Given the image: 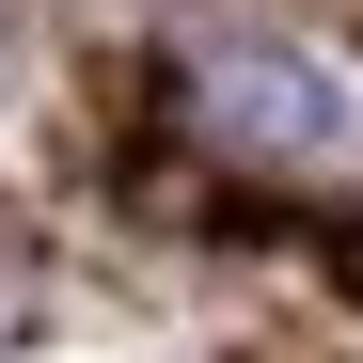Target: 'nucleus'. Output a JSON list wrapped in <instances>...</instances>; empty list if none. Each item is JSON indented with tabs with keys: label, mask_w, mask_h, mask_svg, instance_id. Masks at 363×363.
<instances>
[{
	"label": "nucleus",
	"mask_w": 363,
	"mask_h": 363,
	"mask_svg": "<svg viewBox=\"0 0 363 363\" xmlns=\"http://www.w3.org/2000/svg\"><path fill=\"white\" fill-rule=\"evenodd\" d=\"M190 111H206L221 158H316V143H332V79L300 64V48H206Z\"/></svg>",
	"instance_id": "obj_1"
}]
</instances>
